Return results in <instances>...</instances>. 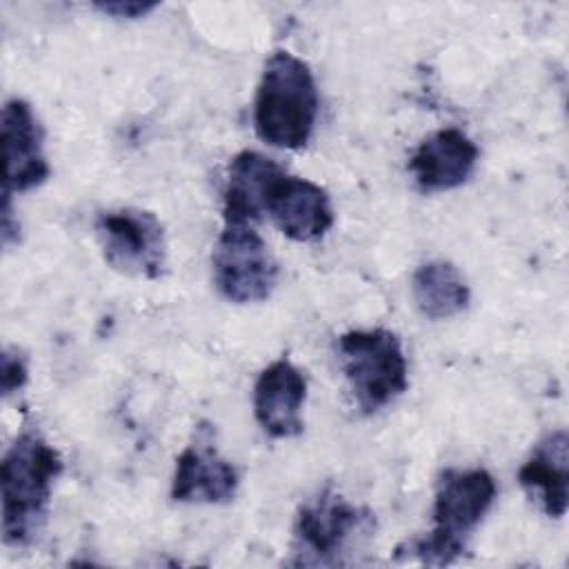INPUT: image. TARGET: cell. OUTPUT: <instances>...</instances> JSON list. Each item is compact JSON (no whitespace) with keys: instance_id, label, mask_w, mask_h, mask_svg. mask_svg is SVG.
Segmentation results:
<instances>
[{"instance_id":"obj_1","label":"cell","mask_w":569,"mask_h":569,"mask_svg":"<svg viewBox=\"0 0 569 569\" xmlns=\"http://www.w3.org/2000/svg\"><path fill=\"white\" fill-rule=\"evenodd\" d=\"M64 462L36 429H22L2 456V540L22 549L38 540Z\"/></svg>"},{"instance_id":"obj_2","label":"cell","mask_w":569,"mask_h":569,"mask_svg":"<svg viewBox=\"0 0 569 569\" xmlns=\"http://www.w3.org/2000/svg\"><path fill=\"white\" fill-rule=\"evenodd\" d=\"M318 107L311 67L291 51H273L264 60L253 100L258 138L278 149H302L313 133Z\"/></svg>"},{"instance_id":"obj_3","label":"cell","mask_w":569,"mask_h":569,"mask_svg":"<svg viewBox=\"0 0 569 569\" xmlns=\"http://www.w3.org/2000/svg\"><path fill=\"white\" fill-rule=\"evenodd\" d=\"M340 369L362 413H376L409 385L407 358L389 329H353L338 338Z\"/></svg>"},{"instance_id":"obj_4","label":"cell","mask_w":569,"mask_h":569,"mask_svg":"<svg viewBox=\"0 0 569 569\" xmlns=\"http://www.w3.org/2000/svg\"><path fill=\"white\" fill-rule=\"evenodd\" d=\"M373 513L349 502L333 487L320 489L296 511L291 565H340L342 553L371 533Z\"/></svg>"},{"instance_id":"obj_5","label":"cell","mask_w":569,"mask_h":569,"mask_svg":"<svg viewBox=\"0 0 569 569\" xmlns=\"http://www.w3.org/2000/svg\"><path fill=\"white\" fill-rule=\"evenodd\" d=\"M96 236L104 262L133 278L158 280L167 271L164 227L153 211L120 207L98 213Z\"/></svg>"},{"instance_id":"obj_6","label":"cell","mask_w":569,"mask_h":569,"mask_svg":"<svg viewBox=\"0 0 569 569\" xmlns=\"http://www.w3.org/2000/svg\"><path fill=\"white\" fill-rule=\"evenodd\" d=\"M213 282L236 305L262 302L278 282V264L251 224H224L211 253Z\"/></svg>"},{"instance_id":"obj_7","label":"cell","mask_w":569,"mask_h":569,"mask_svg":"<svg viewBox=\"0 0 569 569\" xmlns=\"http://www.w3.org/2000/svg\"><path fill=\"white\" fill-rule=\"evenodd\" d=\"M496 493V480L487 469H445L436 480L431 531L467 545V536L491 509Z\"/></svg>"},{"instance_id":"obj_8","label":"cell","mask_w":569,"mask_h":569,"mask_svg":"<svg viewBox=\"0 0 569 569\" xmlns=\"http://www.w3.org/2000/svg\"><path fill=\"white\" fill-rule=\"evenodd\" d=\"M0 138L4 160L2 196L11 198L13 193L40 187L49 178L51 167L42 147V127L27 100L11 98L4 102Z\"/></svg>"},{"instance_id":"obj_9","label":"cell","mask_w":569,"mask_h":569,"mask_svg":"<svg viewBox=\"0 0 569 569\" xmlns=\"http://www.w3.org/2000/svg\"><path fill=\"white\" fill-rule=\"evenodd\" d=\"M238 471L213 445V429L202 422L193 440L176 458L171 498L176 502H231L238 491Z\"/></svg>"},{"instance_id":"obj_10","label":"cell","mask_w":569,"mask_h":569,"mask_svg":"<svg viewBox=\"0 0 569 569\" xmlns=\"http://www.w3.org/2000/svg\"><path fill=\"white\" fill-rule=\"evenodd\" d=\"M264 213H269L273 224L296 242L320 240L333 227L329 193L307 178L287 173L271 184Z\"/></svg>"},{"instance_id":"obj_11","label":"cell","mask_w":569,"mask_h":569,"mask_svg":"<svg viewBox=\"0 0 569 569\" xmlns=\"http://www.w3.org/2000/svg\"><path fill=\"white\" fill-rule=\"evenodd\" d=\"M305 400L307 380L289 358L273 360L253 385V416L262 431L276 440L302 433Z\"/></svg>"},{"instance_id":"obj_12","label":"cell","mask_w":569,"mask_h":569,"mask_svg":"<svg viewBox=\"0 0 569 569\" xmlns=\"http://www.w3.org/2000/svg\"><path fill=\"white\" fill-rule=\"evenodd\" d=\"M478 156V144L465 131L445 127L420 140L409 158V169L420 191H449L469 180Z\"/></svg>"},{"instance_id":"obj_13","label":"cell","mask_w":569,"mask_h":569,"mask_svg":"<svg viewBox=\"0 0 569 569\" xmlns=\"http://www.w3.org/2000/svg\"><path fill=\"white\" fill-rule=\"evenodd\" d=\"M284 173V169L260 151L244 149L229 162L227 184L222 191V218L224 224H256L267 204L271 184Z\"/></svg>"},{"instance_id":"obj_14","label":"cell","mask_w":569,"mask_h":569,"mask_svg":"<svg viewBox=\"0 0 569 569\" xmlns=\"http://www.w3.org/2000/svg\"><path fill=\"white\" fill-rule=\"evenodd\" d=\"M518 482L549 518H562L567 513L569 436L565 429L547 433L536 445L531 456L518 469Z\"/></svg>"},{"instance_id":"obj_15","label":"cell","mask_w":569,"mask_h":569,"mask_svg":"<svg viewBox=\"0 0 569 569\" xmlns=\"http://www.w3.org/2000/svg\"><path fill=\"white\" fill-rule=\"evenodd\" d=\"M411 296L429 320H447L469 307L471 291L458 267L447 260H429L413 271Z\"/></svg>"},{"instance_id":"obj_16","label":"cell","mask_w":569,"mask_h":569,"mask_svg":"<svg viewBox=\"0 0 569 569\" xmlns=\"http://www.w3.org/2000/svg\"><path fill=\"white\" fill-rule=\"evenodd\" d=\"M27 378H29V371H27L24 358L18 351L4 349L2 356H0V389H2V396L9 398L18 389H22Z\"/></svg>"},{"instance_id":"obj_17","label":"cell","mask_w":569,"mask_h":569,"mask_svg":"<svg viewBox=\"0 0 569 569\" xmlns=\"http://www.w3.org/2000/svg\"><path fill=\"white\" fill-rule=\"evenodd\" d=\"M93 7L98 11H102L104 16L136 20V18H142V16L151 13L158 7V2H147V0H107V2H93Z\"/></svg>"}]
</instances>
